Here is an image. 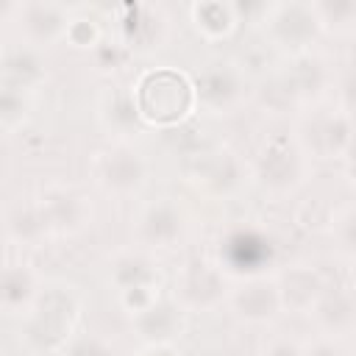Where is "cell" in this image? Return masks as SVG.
Returning a JSON list of instances; mask_svg holds the SVG:
<instances>
[{"label":"cell","mask_w":356,"mask_h":356,"mask_svg":"<svg viewBox=\"0 0 356 356\" xmlns=\"http://www.w3.org/2000/svg\"><path fill=\"white\" fill-rule=\"evenodd\" d=\"M136 114L153 125H172L189 114L195 106V89L184 75L175 72H147L134 95H131Z\"/></svg>","instance_id":"6da1fadb"},{"label":"cell","mask_w":356,"mask_h":356,"mask_svg":"<svg viewBox=\"0 0 356 356\" xmlns=\"http://www.w3.org/2000/svg\"><path fill=\"white\" fill-rule=\"evenodd\" d=\"M25 95L19 89H11L6 83H0V125H14L25 117Z\"/></svg>","instance_id":"ac0fdd59"},{"label":"cell","mask_w":356,"mask_h":356,"mask_svg":"<svg viewBox=\"0 0 356 356\" xmlns=\"http://www.w3.org/2000/svg\"><path fill=\"white\" fill-rule=\"evenodd\" d=\"M261 356H300V348H298L295 342H284V339H278V342H273Z\"/></svg>","instance_id":"44dd1931"},{"label":"cell","mask_w":356,"mask_h":356,"mask_svg":"<svg viewBox=\"0 0 356 356\" xmlns=\"http://www.w3.org/2000/svg\"><path fill=\"white\" fill-rule=\"evenodd\" d=\"M0 72H3L0 83H6V86H11V89H19V92L31 89L36 81H42L39 61H36L33 53H28V50H17V53H11L6 61H0Z\"/></svg>","instance_id":"2e32d148"},{"label":"cell","mask_w":356,"mask_h":356,"mask_svg":"<svg viewBox=\"0 0 356 356\" xmlns=\"http://www.w3.org/2000/svg\"><path fill=\"white\" fill-rule=\"evenodd\" d=\"M300 356H350V350L339 337H323L314 345L300 348Z\"/></svg>","instance_id":"ffe728a7"},{"label":"cell","mask_w":356,"mask_h":356,"mask_svg":"<svg viewBox=\"0 0 356 356\" xmlns=\"http://www.w3.org/2000/svg\"><path fill=\"white\" fill-rule=\"evenodd\" d=\"M28 312V337L39 348H64L70 342L78 317V300L70 289H50L47 295L36 298Z\"/></svg>","instance_id":"3957f363"},{"label":"cell","mask_w":356,"mask_h":356,"mask_svg":"<svg viewBox=\"0 0 356 356\" xmlns=\"http://www.w3.org/2000/svg\"><path fill=\"white\" fill-rule=\"evenodd\" d=\"M234 312L248 323H267L281 309L278 281L273 278H250L231 295Z\"/></svg>","instance_id":"9c48e42d"},{"label":"cell","mask_w":356,"mask_h":356,"mask_svg":"<svg viewBox=\"0 0 356 356\" xmlns=\"http://www.w3.org/2000/svg\"><path fill=\"white\" fill-rule=\"evenodd\" d=\"M147 167L134 147H111L97 159V181L111 192H136L145 184Z\"/></svg>","instance_id":"ba28073f"},{"label":"cell","mask_w":356,"mask_h":356,"mask_svg":"<svg viewBox=\"0 0 356 356\" xmlns=\"http://www.w3.org/2000/svg\"><path fill=\"white\" fill-rule=\"evenodd\" d=\"M317 323L328 331V337H342L353 328V295L348 289H323L314 306L309 309Z\"/></svg>","instance_id":"7c38bea8"},{"label":"cell","mask_w":356,"mask_h":356,"mask_svg":"<svg viewBox=\"0 0 356 356\" xmlns=\"http://www.w3.org/2000/svg\"><path fill=\"white\" fill-rule=\"evenodd\" d=\"M134 325L147 345H170L184 328V312L175 303L153 300L145 312L134 314Z\"/></svg>","instance_id":"30bf717a"},{"label":"cell","mask_w":356,"mask_h":356,"mask_svg":"<svg viewBox=\"0 0 356 356\" xmlns=\"http://www.w3.org/2000/svg\"><path fill=\"white\" fill-rule=\"evenodd\" d=\"M114 284L117 292H131V289H147L156 284V273L150 270V261L142 256H128L114 264Z\"/></svg>","instance_id":"e0dca14e"},{"label":"cell","mask_w":356,"mask_h":356,"mask_svg":"<svg viewBox=\"0 0 356 356\" xmlns=\"http://www.w3.org/2000/svg\"><path fill=\"white\" fill-rule=\"evenodd\" d=\"M181 231H184V214L167 197L147 206L139 214V234L145 242H150L156 248H170L181 236Z\"/></svg>","instance_id":"8fae6325"},{"label":"cell","mask_w":356,"mask_h":356,"mask_svg":"<svg viewBox=\"0 0 356 356\" xmlns=\"http://www.w3.org/2000/svg\"><path fill=\"white\" fill-rule=\"evenodd\" d=\"M323 281L314 270L309 267H295L292 273L284 275V281H278V295H281V306H292V309H312L314 300L323 292Z\"/></svg>","instance_id":"5bb4252c"},{"label":"cell","mask_w":356,"mask_h":356,"mask_svg":"<svg viewBox=\"0 0 356 356\" xmlns=\"http://www.w3.org/2000/svg\"><path fill=\"white\" fill-rule=\"evenodd\" d=\"M142 356H175V350L170 345H147V350Z\"/></svg>","instance_id":"7402d4cb"},{"label":"cell","mask_w":356,"mask_h":356,"mask_svg":"<svg viewBox=\"0 0 356 356\" xmlns=\"http://www.w3.org/2000/svg\"><path fill=\"white\" fill-rule=\"evenodd\" d=\"M61 350L64 356H114V350L103 348L97 339H81V337H70V342Z\"/></svg>","instance_id":"d6986e66"},{"label":"cell","mask_w":356,"mask_h":356,"mask_svg":"<svg viewBox=\"0 0 356 356\" xmlns=\"http://www.w3.org/2000/svg\"><path fill=\"white\" fill-rule=\"evenodd\" d=\"M353 125L348 108H325L300 120L295 145L300 153H312L314 159H345L350 153Z\"/></svg>","instance_id":"7a4b0ae2"},{"label":"cell","mask_w":356,"mask_h":356,"mask_svg":"<svg viewBox=\"0 0 356 356\" xmlns=\"http://www.w3.org/2000/svg\"><path fill=\"white\" fill-rule=\"evenodd\" d=\"M192 89H195V100L203 108H209L211 114H225L242 100L245 78L234 64L217 61L197 75V83Z\"/></svg>","instance_id":"277c9868"},{"label":"cell","mask_w":356,"mask_h":356,"mask_svg":"<svg viewBox=\"0 0 356 356\" xmlns=\"http://www.w3.org/2000/svg\"><path fill=\"white\" fill-rule=\"evenodd\" d=\"M320 28H323V17L312 6H281L270 22V36L278 42V47H286L292 53H306V47L314 42Z\"/></svg>","instance_id":"5b68a950"},{"label":"cell","mask_w":356,"mask_h":356,"mask_svg":"<svg viewBox=\"0 0 356 356\" xmlns=\"http://www.w3.org/2000/svg\"><path fill=\"white\" fill-rule=\"evenodd\" d=\"M242 178H245L242 161L231 150H222V147L200 153V159H197V164L192 170V181L197 186H203L206 192H211V195H231V192H236Z\"/></svg>","instance_id":"52a82bcc"},{"label":"cell","mask_w":356,"mask_h":356,"mask_svg":"<svg viewBox=\"0 0 356 356\" xmlns=\"http://www.w3.org/2000/svg\"><path fill=\"white\" fill-rule=\"evenodd\" d=\"M256 175L270 189H278V192L295 189L303 175V153L298 150V145L275 139V142L264 145V150L259 156Z\"/></svg>","instance_id":"8992f818"},{"label":"cell","mask_w":356,"mask_h":356,"mask_svg":"<svg viewBox=\"0 0 356 356\" xmlns=\"http://www.w3.org/2000/svg\"><path fill=\"white\" fill-rule=\"evenodd\" d=\"M178 292L186 306H211L222 298V281L209 264H192L184 273Z\"/></svg>","instance_id":"4fadbf2b"},{"label":"cell","mask_w":356,"mask_h":356,"mask_svg":"<svg viewBox=\"0 0 356 356\" xmlns=\"http://www.w3.org/2000/svg\"><path fill=\"white\" fill-rule=\"evenodd\" d=\"M33 300H36V286L28 270H19V267L0 270V306L6 312L31 309Z\"/></svg>","instance_id":"9a60e30c"}]
</instances>
